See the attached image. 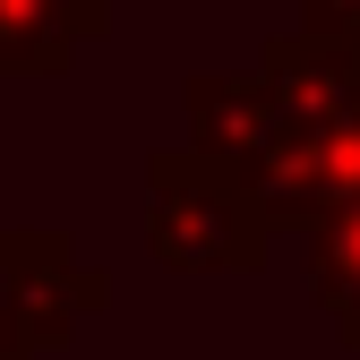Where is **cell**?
Masks as SVG:
<instances>
[{
  "label": "cell",
  "mask_w": 360,
  "mask_h": 360,
  "mask_svg": "<svg viewBox=\"0 0 360 360\" xmlns=\"http://www.w3.org/2000/svg\"><path fill=\"white\" fill-rule=\"evenodd\" d=\"M266 223L223 155H155L146 163V249L172 275H249L266 257Z\"/></svg>",
  "instance_id": "obj_1"
},
{
  "label": "cell",
  "mask_w": 360,
  "mask_h": 360,
  "mask_svg": "<svg viewBox=\"0 0 360 360\" xmlns=\"http://www.w3.org/2000/svg\"><path fill=\"white\" fill-rule=\"evenodd\" d=\"M0 292L18 300L34 352L69 343V335L103 309V275L77 257L69 232H9V223H0Z\"/></svg>",
  "instance_id": "obj_2"
},
{
  "label": "cell",
  "mask_w": 360,
  "mask_h": 360,
  "mask_svg": "<svg viewBox=\"0 0 360 360\" xmlns=\"http://www.w3.org/2000/svg\"><path fill=\"white\" fill-rule=\"evenodd\" d=\"M103 26H112V0H0V77H26V69L52 77Z\"/></svg>",
  "instance_id": "obj_3"
},
{
  "label": "cell",
  "mask_w": 360,
  "mask_h": 360,
  "mask_svg": "<svg viewBox=\"0 0 360 360\" xmlns=\"http://www.w3.org/2000/svg\"><path fill=\"white\" fill-rule=\"evenodd\" d=\"M266 120H275L266 77H240V69H206V77H189V146H198V155H223V163H232Z\"/></svg>",
  "instance_id": "obj_4"
},
{
  "label": "cell",
  "mask_w": 360,
  "mask_h": 360,
  "mask_svg": "<svg viewBox=\"0 0 360 360\" xmlns=\"http://www.w3.org/2000/svg\"><path fill=\"white\" fill-rule=\"evenodd\" d=\"M309 232V292H318V309L360 343V198L326 206L318 223H300Z\"/></svg>",
  "instance_id": "obj_5"
},
{
  "label": "cell",
  "mask_w": 360,
  "mask_h": 360,
  "mask_svg": "<svg viewBox=\"0 0 360 360\" xmlns=\"http://www.w3.org/2000/svg\"><path fill=\"white\" fill-rule=\"evenodd\" d=\"M0 360H34V335H26V318H18L9 292H0Z\"/></svg>",
  "instance_id": "obj_6"
},
{
  "label": "cell",
  "mask_w": 360,
  "mask_h": 360,
  "mask_svg": "<svg viewBox=\"0 0 360 360\" xmlns=\"http://www.w3.org/2000/svg\"><path fill=\"white\" fill-rule=\"evenodd\" d=\"M309 9V26L318 34H343V26H360V0H300Z\"/></svg>",
  "instance_id": "obj_7"
},
{
  "label": "cell",
  "mask_w": 360,
  "mask_h": 360,
  "mask_svg": "<svg viewBox=\"0 0 360 360\" xmlns=\"http://www.w3.org/2000/svg\"><path fill=\"white\" fill-rule=\"evenodd\" d=\"M335 52H343V69H352V86H360V26H343V34H335Z\"/></svg>",
  "instance_id": "obj_8"
}]
</instances>
